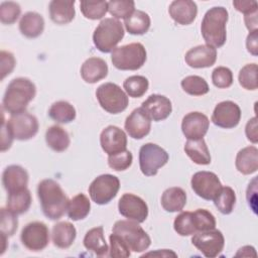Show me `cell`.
Returning <instances> with one entry per match:
<instances>
[{
  "label": "cell",
  "mask_w": 258,
  "mask_h": 258,
  "mask_svg": "<svg viewBox=\"0 0 258 258\" xmlns=\"http://www.w3.org/2000/svg\"><path fill=\"white\" fill-rule=\"evenodd\" d=\"M212 82L219 89H226L233 84V73L229 68L218 67L212 73Z\"/></svg>",
  "instance_id": "7dc6e473"
},
{
  "label": "cell",
  "mask_w": 258,
  "mask_h": 258,
  "mask_svg": "<svg viewBox=\"0 0 258 258\" xmlns=\"http://www.w3.org/2000/svg\"><path fill=\"white\" fill-rule=\"evenodd\" d=\"M96 97L100 106L110 114L123 112L129 104L127 94L114 83H105L99 86Z\"/></svg>",
  "instance_id": "52a82bcc"
},
{
  "label": "cell",
  "mask_w": 258,
  "mask_h": 258,
  "mask_svg": "<svg viewBox=\"0 0 258 258\" xmlns=\"http://www.w3.org/2000/svg\"><path fill=\"white\" fill-rule=\"evenodd\" d=\"M168 13L175 23L188 25L197 17L198 6L191 0H174L169 5Z\"/></svg>",
  "instance_id": "44dd1931"
},
{
  "label": "cell",
  "mask_w": 258,
  "mask_h": 258,
  "mask_svg": "<svg viewBox=\"0 0 258 258\" xmlns=\"http://www.w3.org/2000/svg\"><path fill=\"white\" fill-rule=\"evenodd\" d=\"M244 20H245L246 27L250 32L257 30V12L245 15Z\"/></svg>",
  "instance_id": "9f6ffc18"
},
{
  "label": "cell",
  "mask_w": 258,
  "mask_h": 258,
  "mask_svg": "<svg viewBox=\"0 0 258 258\" xmlns=\"http://www.w3.org/2000/svg\"><path fill=\"white\" fill-rule=\"evenodd\" d=\"M13 139H14V137H13L10 129L3 119L2 120V130H1V151H5V150L9 149L12 144Z\"/></svg>",
  "instance_id": "816d5d0a"
},
{
  "label": "cell",
  "mask_w": 258,
  "mask_h": 258,
  "mask_svg": "<svg viewBox=\"0 0 258 258\" xmlns=\"http://www.w3.org/2000/svg\"><path fill=\"white\" fill-rule=\"evenodd\" d=\"M241 119L240 107L232 101H223L219 103L213 112L212 122L221 128H234Z\"/></svg>",
  "instance_id": "9a60e30c"
},
{
  "label": "cell",
  "mask_w": 258,
  "mask_h": 258,
  "mask_svg": "<svg viewBox=\"0 0 258 258\" xmlns=\"http://www.w3.org/2000/svg\"><path fill=\"white\" fill-rule=\"evenodd\" d=\"M80 9L86 18L97 20L103 18L106 15L108 11V2L83 0L80 3Z\"/></svg>",
  "instance_id": "f35d334b"
},
{
  "label": "cell",
  "mask_w": 258,
  "mask_h": 258,
  "mask_svg": "<svg viewBox=\"0 0 258 258\" xmlns=\"http://www.w3.org/2000/svg\"><path fill=\"white\" fill-rule=\"evenodd\" d=\"M149 82L143 76H131L123 83L126 94L132 98L142 97L148 90Z\"/></svg>",
  "instance_id": "74e56055"
},
{
  "label": "cell",
  "mask_w": 258,
  "mask_h": 258,
  "mask_svg": "<svg viewBox=\"0 0 258 258\" xmlns=\"http://www.w3.org/2000/svg\"><path fill=\"white\" fill-rule=\"evenodd\" d=\"M28 173L20 165H9L2 173V183L8 194L27 187Z\"/></svg>",
  "instance_id": "7402d4cb"
},
{
  "label": "cell",
  "mask_w": 258,
  "mask_h": 258,
  "mask_svg": "<svg viewBox=\"0 0 258 258\" xmlns=\"http://www.w3.org/2000/svg\"><path fill=\"white\" fill-rule=\"evenodd\" d=\"M228 18V11L222 6L210 8L206 12L201 24V32L208 45L219 48L225 44Z\"/></svg>",
  "instance_id": "3957f363"
},
{
  "label": "cell",
  "mask_w": 258,
  "mask_h": 258,
  "mask_svg": "<svg viewBox=\"0 0 258 258\" xmlns=\"http://www.w3.org/2000/svg\"><path fill=\"white\" fill-rule=\"evenodd\" d=\"M45 142L49 148L56 152H62L70 146L69 133L60 126H50L45 132Z\"/></svg>",
  "instance_id": "4dcf8cb0"
},
{
  "label": "cell",
  "mask_w": 258,
  "mask_h": 258,
  "mask_svg": "<svg viewBox=\"0 0 258 258\" xmlns=\"http://www.w3.org/2000/svg\"><path fill=\"white\" fill-rule=\"evenodd\" d=\"M257 64L256 63H248L244 66L238 76L239 84L246 90L255 91L258 88L257 83Z\"/></svg>",
  "instance_id": "b9f144b4"
},
{
  "label": "cell",
  "mask_w": 258,
  "mask_h": 258,
  "mask_svg": "<svg viewBox=\"0 0 258 258\" xmlns=\"http://www.w3.org/2000/svg\"><path fill=\"white\" fill-rule=\"evenodd\" d=\"M132 161H133V155L128 150L108 156L109 166L112 169L117 170V171L126 170L127 168H129L131 166Z\"/></svg>",
  "instance_id": "c3c4849f"
},
{
  "label": "cell",
  "mask_w": 258,
  "mask_h": 258,
  "mask_svg": "<svg viewBox=\"0 0 258 258\" xmlns=\"http://www.w3.org/2000/svg\"><path fill=\"white\" fill-rule=\"evenodd\" d=\"M120 180L113 174H101L97 176L89 186V194L93 202L98 205L110 203L118 194Z\"/></svg>",
  "instance_id": "9c48e42d"
},
{
  "label": "cell",
  "mask_w": 258,
  "mask_h": 258,
  "mask_svg": "<svg viewBox=\"0 0 258 258\" xmlns=\"http://www.w3.org/2000/svg\"><path fill=\"white\" fill-rule=\"evenodd\" d=\"M110 249L109 256L113 258H127L130 256L131 252L124 240L117 234L112 233L109 237Z\"/></svg>",
  "instance_id": "f6af8a7d"
},
{
  "label": "cell",
  "mask_w": 258,
  "mask_h": 258,
  "mask_svg": "<svg viewBox=\"0 0 258 258\" xmlns=\"http://www.w3.org/2000/svg\"><path fill=\"white\" fill-rule=\"evenodd\" d=\"M146 49L140 42L116 47L111 54L113 66L121 71L139 70L146 61Z\"/></svg>",
  "instance_id": "5b68a950"
},
{
  "label": "cell",
  "mask_w": 258,
  "mask_h": 258,
  "mask_svg": "<svg viewBox=\"0 0 258 258\" xmlns=\"http://www.w3.org/2000/svg\"><path fill=\"white\" fill-rule=\"evenodd\" d=\"M236 168L242 174H252L258 169V149L255 146L242 148L236 156Z\"/></svg>",
  "instance_id": "484cf974"
},
{
  "label": "cell",
  "mask_w": 258,
  "mask_h": 258,
  "mask_svg": "<svg viewBox=\"0 0 258 258\" xmlns=\"http://www.w3.org/2000/svg\"><path fill=\"white\" fill-rule=\"evenodd\" d=\"M20 239L26 249L34 252L41 251L48 245L49 231L44 223L31 222L23 227Z\"/></svg>",
  "instance_id": "7c38bea8"
},
{
  "label": "cell",
  "mask_w": 258,
  "mask_h": 258,
  "mask_svg": "<svg viewBox=\"0 0 258 258\" xmlns=\"http://www.w3.org/2000/svg\"><path fill=\"white\" fill-rule=\"evenodd\" d=\"M112 232L119 235L127 244L130 251L133 252H143L151 244L148 234L137 222L131 220L117 221L112 228Z\"/></svg>",
  "instance_id": "8992f818"
},
{
  "label": "cell",
  "mask_w": 258,
  "mask_h": 258,
  "mask_svg": "<svg viewBox=\"0 0 258 258\" xmlns=\"http://www.w3.org/2000/svg\"><path fill=\"white\" fill-rule=\"evenodd\" d=\"M184 151L186 155L197 164L208 165L211 163V154L204 138L198 140H187L184 144Z\"/></svg>",
  "instance_id": "f546056e"
},
{
  "label": "cell",
  "mask_w": 258,
  "mask_h": 258,
  "mask_svg": "<svg viewBox=\"0 0 258 258\" xmlns=\"http://www.w3.org/2000/svg\"><path fill=\"white\" fill-rule=\"evenodd\" d=\"M100 144L108 156L125 151L127 147L126 133L117 126L109 125L101 132Z\"/></svg>",
  "instance_id": "2e32d148"
},
{
  "label": "cell",
  "mask_w": 258,
  "mask_h": 258,
  "mask_svg": "<svg viewBox=\"0 0 258 258\" xmlns=\"http://www.w3.org/2000/svg\"><path fill=\"white\" fill-rule=\"evenodd\" d=\"M118 210L123 217L137 223H143L148 216L146 203L140 197L133 194H124L120 198Z\"/></svg>",
  "instance_id": "5bb4252c"
},
{
  "label": "cell",
  "mask_w": 258,
  "mask_h": 258,
  "mask_svg": "<svg viewBox=\"0 0 258 258\" xmlns=\"http://www.w3.org/2000/svg\"><path fill=\"white\" fill-rule=\"evenodd\" d=\"M126 30L133 35H141L148 31L150 27L149 15L141 10H135L124 20Z\"/></svg>",
  "instance_id": "d6a6232c"
},
{
  "label": "cell",
  "mask_w": 258,
  "mask_h": 258,
  "mask_svg": "<svg viewBox=\"0 0 258 258\" xmlns=\"http://www.w3.org/2000/svg\"><path fill=\"white\" fill-rule=\"evenodd\" d=\"M36 95V87L27 78L13 79L4 94L2 109L10 115H16L26 111L28 104Z\"/></svg>",
  "instance_id": "7a4b0ae2"
},
{
  "label": "cell",
  "mask_w": 258,
  "mask_h": 258,
  "mask_svg": "<svg viewBox=\"0 0 258 258\" xmlns=\"http://www.w3.org/2000/svg\"><path fill=\"white\" fill-rule=\"evenodd\" d=\"M174 231L180 236H190L198 232L192 212H181L174 219Z\"/></svg>",
  "instance_id": "d590c367"
},
{
  "label": "cell",
  "mask_w": 258,
  "mask_h": 258,
  "mask_svg": "<svg viewBox=\"0 0 258 258\" xmlns=\"http://www.w3.org/2000/svg\"><path fill=\"white\" fill-rule=\"evenodd\" d=\"M31 201L32 199L30 190L26 187L24 189L8 194L6 207L14 214L21 215L28 211L31 205Z\"/></svg>",
  "instance_id": "1f68e13d"
},
{
  "label": "cell",
  "mask_w": 258,
  "mask_h": 258,
  "mask_svg": "<svg viewBox=\"0 0 258 258\" xmlns=\"http://www.w3.org/2000/svg\"><path fill=\"white\" fill-rule=\"evenodd\" d=\"M245 133L248 138L252 143H257L258 142V133H257V118L253 117L250 119L245 128Z\"/></svg>",
  "instance_id": "f5cc1de1"
},
{
  "label": "cell",
  "mask_w": 258,
  "mask_h": 258,
  "mask_svg": "<svg viewBox=\"0 0 258 258\" xmlns=\"http://www.w3.org/2000/svg\"><path fill=\"white\" fill-rule=\"evenodd\" d=\"M14 139L25 141L34 137L38 132V121L37 118L28 113L22 112L16 115H11L8 121H6Z\"/></svg>",
  "instance_id": "8fae6325"
},
{
  "label": "cell",
  "mask_w": 258,
  "mask_h": 258,
  "mask_svg": "<svg viewBox=\"0 0 258 258\" xmlns=\"http://www.w3.org/2000/svg\"><path fill=\"white\" fill-rule=\"evenodd\" d=\"M191 243L204 256L214 258L223 251L225 239L221 231L213 229L195 233Z\"/></svg>",
  "instance_id": "30bf717a"
},
{
  "label": "cell",
  "mask_w": 258,
  "mask_h": 258,
  "mask_svg": "<svg viewBox=\"0 0 258 258\" xmlns=\"http://www.w3.org/2000/svg\"><path fill=\"white\" fill-rule=\"evenodd\" d=\"M141 108L146 112L149 118L155 122L165 120L172 111L170 100L162 95H150L141 104Z\"/></svg>",
  "instance_id": "d6986e66"
},
{
  "label": "cell",
  "mask_w": 258,
  "mask_h": 258,
  "mask_svg": "<svg viewBox=\"0 0 258 258\" xmlns=\"http://www.w3.org/2000/svg\"><path fill=\"white\" fill-rule=\"evenodd\" d=\"M180 85L182 90L191 96H203L210 90L206 80L200 76H187L182 79Z\"/></svg>",
  "instance_id": "ab89813d"
},
{
  "label": "cell",
  "mask_w": 258,
  "mask_h": 258,
  "mask_svg": "<svg viewBox=\"0 0 258 258\" xmlns=\"http://www.w3.org/2000/svg\"><path fill=\"white\" fill-rule=\"evenodd\" d=\"M163 256V257H166V256H173V257H176L177 255L172 252V251H168L167 249H163L162 251H156V252H151V253H147V254H144L142 257H145V256Z\"/></svg>",
  "instance_id": "6f0895ef"
},
{
  "label": "cell",
  "mask_w": 258,
  "mask_h": 258,
  "mask_svg": "<svg viewBox=\"0 0 258 258\" xmlns=\"http://www.w3.org/2000/svg\"><path fill=\"white\" fill-rule=\"evenodd\" d=\"M77 237V230L70 222H58L53 225L51 230V239L53 245L67 249L72 246Z\"/></svg>",
  "instance_id": "d4e9b609"
},
{
  "label": "cell",
  "mask_w": 258,
  "mask_h": 258,
  "mask_svg": "<svg viewBox=\"0 0 258 258\" xmlns=\"http://www.w3.org/2000/svg\"><path fill=\"white\" fill-rule=\"evenodd\" d=\"M123 24L115 18H105L93 33V42L101 52H111L124 37Z\"/></svg>",
  "instance_id": "277c9868"
},
{
  "label": "cell",
  "mask_w": 258,
  "mask_h": 258,
  "mask_svg": "<svg viewBox=\"0 0 258 258\" xmlns=\"http://www.w3.org/2000/svg\"><path fill=\"white\" fill-rule=\"evenodd\" d=\"M192 190L202 199L214 201L222 189V183L216 173L211 171H198L190 180Z\"/></svg>",
  "instance_id": "4fadbf2b"
},
{
  "label": "cell",
  "mask_w": 258,
  "mask_h": 258,
  "mask_svg": "<svg viewBox=\"0 0 258 258\" xmlns=\"http://www.w3.org/2000/svg\"><path fill=\"white\" fill-rule=\"evenodd\" d=\"M251 252L256 253L254 247H252V246H244V247L239 249V252L236 254V256H254L253 254H251Z\"/></svg>",
  "instance_id": "680465c9"
},
{
  "label": "cell",
  "mask_w": 258,
  "mask_h": 258,
  "mask_svg": "<svg viewBox=\"0 0 258 258\" xmlns=\"http://www.w3.org/2000/svg\"><path fill=\"white\" fill-rule=\"evenodd\" d=\"M18 226L17 215L8 210L7 208L1 209V224H0V233L1 235L6 236L7 238L12 236Z\"/></svg>",
  "instance_id": "ee69618b"
},
{
  "label": "cell",
  "mask_w": 258,
  "mask_h": 258,
  "mask_svg": "<svg viewBox=\"0 0 258 258\" xmlns=\"http://www.w3.org/2000/svg\"><path fill=\"white\" fill-rule=\"evenodd\" d=\"M258 30H254L251 31L246 39V47L247 50L253 54V55H257L258 54Z\"/></svg>",
  "instance_id": "db71d44e"
},
{
  "label": "cell",
  "mask_w": 258,
  "mask_h": 258,
  "mask_svg": "<svg viewBox=\"0 0 258 258\" xmlns=\"http://www.w3.org/2000/svg\"><path fill=\"white\" fill-rule=\"evenodd\" d=\"M0 56H1V80H3L6 76L11 74V72L13 71L16 64V60L14 55L9 51L2 50L0 52Z\"/></svg>",
  "instance_id": "681fc988"
},
{
  "label": "cell",
  "mask_w": 258,
  "mask_h": 258,
  "mask_svg": "<svg viewBox=\"0 0 258 258\" xmlns=\"http://www.w3.org/2000/svg\"><path fill=\"white\" fill-rule=\"evenodd\" d=\"M169 159L168 153L154 143H146L139 150V166L146 176H153L158 169L164 166Z\"/></svg>",
  "instance_id": "ba28073f"
},
{
  "label": "cell",
  "mask_w": 258,
  "mask_h": 258,
  "mask_svg": "<svg viewBox=\"0 0 258 258\" xmlns=\"http://www.w3.org/2000/svg\"><path fill=\"white\" fill-rule=\"evenodd\" d=\"M256 178L252 180L251 183H249L248 188H247V201L249 206L252 208L253 212L256 214Z\"/></svg>",
  "instance_id": "11a10c76"
},
{
  "label": "cell",
  "mask_w": 258,
  "mask_h": 258,
  "mask_svg": "<svg viewBox=\"0 0 258 258\" xmlns=\"http://www.w3.org/2000/svg\"><path fill=\"white\" fill-rule=\"evenodd\" d=\"M233 5L239 12H242L245 15L252 14L257 12L258 4L256 1L249 0H235L233 1Z\"/></svg>",
  "instance_id": "f907efd6"
},
{
  "label": "cell",
  "mask_w": 258,
  "mask_h": 258,
  "mask_svg": "<svg viewBox=\"0 0 258 258\" xmlns=\"http://www.w3.org/2000/svg\"><path fill=\"white\" fill-rule=\"evenodd\" d=\"M84 246L97 256H106L109 248L105 240L104 229L102 226L89 230L84 237Z\"/></svg>",
  "instance_id": "83f0119b"
},
{
  "label": "cell",
  "mask_w": 258,
  "mask_h": 258,
  "mask_svg": "<svg viewBox=\"0 0 258 258\" xmlns=\"http://www.w3.org/2000/svg\"><path fill=\"white\" fill-rule=\"evenodd\" d=\"M194 213L198 232L213 230L216 228V219L214 215L206 209H198Z\"/></svg>",
  "instance_id": "bcb514c9"
},
{
  "label": "cell",
  "mask_w": 258,
  "mask_h": 258,
  "mask_svg": "<svg viewBox=\"0 0 258 258\" xmlns=\"http://www.w3.org/2000/svg\"><path fill=\"white\" fill-rule=\"evenodd\" d=\"M216 208L224 215H229L233 212L236 204V194L230 186H222L219 195L214 199Z\"/></svg>",
  "instance_id": "8d00e7d4"
},
{
  "label": "cell",
  "mask_w": 258,
  "mask_h": 258,
  "mask_svg": "<svg viewBox=\"0 0 258 258\" xmlns=\"http://www.w3.org/2000/svg\"><path fill=\"white\" fill-rule=\"evenodd\" d=\"M37 197L46 218L58 220L67 212L70 200L55 180L51 178L41 180L37 185Z\"/></svg>",
  "instance_id": "6da1fadb"
},
{
  "label": "cell",
  "mask_w": 258,
  "mask_h": 258,
  "mask_svg": "<svg viewBox=\"0 0 258 258\" xmlns=\"http://www.w3.org/2000/svg\"><path fill=\"white\" fill-rule=\"evenodd\" d=\"M108 75V64L100 57H89L84 61L81 68V76L86 83L95 84Z\"/></svg>",
  "instance_id": "603a6c76"
},
{
  "label": "cell",
  "mask_w": 258,
  "mask_h": 258,
  "mask_svg": "<svg viewBox=\"0 0 258 258\" xmlns=\"http://www.w3.org/2000/svg\"><path fill=\"white\" fill-rule=\"evenodd\" d=\"M50 19L58 24L63 25L70 23L76 15L75 1L67 0H52L48 6Z\"/></svg>",
  "instance_id": "cb8c5ba5"
},
{
  "label": "cell",
  "mask_w": 258,
  "mask_h": 258,
  "mask_svg": "<svg viewBox=\"0 0 258 258\" xmlns=\"http://www.w3.org/2000/svg\"><path fill=\"white\" fill-rule=\"evenodd\" d=\"M108 11L115 19H126L135 11L132 0H111L108 2Z\"/></svg>",
  "instance_id": "60d3db41"
},
{
  "label": "cell",
  "mask_w": 258,
  "mask_h": 258,
  "mask_svg": "<svg viewBox=\"0 0 258 258\" xmlns=\"http://www.w3.org/2000/svg\"><path fill=\"white\" fill-rule=\"evenodd\" d=\"M44 29V19L36 12H26L19 21L20 32L28 38L38 37Z\"/></svg>",
  "instance_id": "4316f807"
},
{
  "label": "cell",
  "mask_w": 258,
  "mask_h": 258,
  "mask_svg": "<svg viewBox=\"0 0 258 258\" xmlns=\"http://www.w3.org/2000/svg\"><path fill=\"white\" fill-rule=\"evenodd\" d=\"M20 5L13 1H5L0 5V20L3 24H13L20 16Z\"/></svg>",
  "instance_id": "7bdbcfd3"
},
{
  "label": "cell",
  "mask_w": 258,
  "mask_h": 258,
  "mask_svg": "<svg viewBox=\"0 0 258 258\" xmlns=\"http://www.w3.org/2000/svg\"><path fill=\"white\" fill-rule=\"evenodd\" d=\"M49 117L57 123L67 124L76 119L75 107L67 101H57L53 103L48 110Z\"/></svg>",
  "instance_id": "e575fe53"
},
{
  "label": "cell",
  "mask_w": 258,
  "mask_h": 258,
  "mask_svg": "<svg viewBox=\"0 0 258 258\" xmlns=\"http://www.w3.org/2000/svg\"><path fill=\"white\" fill-rule=\"evenodd\" d=\"M125 130L133 139H142L149 134L151 119L140 107L134 109L125 120Z\"/></svg>",
  "instance_id": "ac0fdd59"
},
{
  "label": "cell",
  "mask_w": 258,
  "mask_h": 258,
  "mask_svg": "<svg viewBox=\"0 0 258 258\" xmlns=\"http://www.w3.org/2000/svg\"><path fill=\"white\" fill-rule=\"evenodd\" d=\"M210 127L209 118L201 112L187 113L181 121V131L187 140L202 139Z\"/></svg>",
  "instance_id": "e0dca14e"
},
{
  "label": "cell",
  "mask_w": 258,
  "mask_h": 258,
  "mask_svg": "<svg viewBox=\"0 0 258 258\" xmlns=\"http://www.w3.org/2000/svg\"><path fill=\"white\" fill-rule=\"evenodd\" d=\"M91 210V203L89 198L84 194H78L69 201L67 214L73 221L85 219Z\"/></svg>",
  "instance_id": "836d02e7"
},
{
  "label": "cell",
  "mask_w": 258,
  "mask_h": 258,
  "mask_svg": "<svg viewBox=\"0 0 258 258\" xmlns=\"http://www.w3.org/2000/svg\"><path fill=\"white\" fill-rule=\"evenodd\" d=\"M186 204V194L181 187L173 186L165 189L161 196V206L169 213L180 212Z\"/></svg>",
  "instance_id": "f1b7e54d"
},
{
  "label": "cell",
  "mask_w": 258,
  "mask_h": 258,
  "mask_svg": "<svg viewBox=\"0 0 258 258\" xmlns=\"http://www.w3.org/2000/svg\"><path fill=\"white\" fill-rule=\"evenodd\" d=\"M184 60L194 69L210 68L217 60V49L208 44L195 46L185 53Z\"/></svg>",
  "instance_id": "ffe728a7"
}]
</instances>
